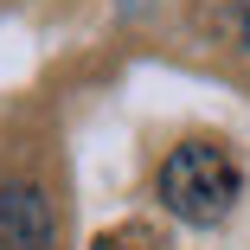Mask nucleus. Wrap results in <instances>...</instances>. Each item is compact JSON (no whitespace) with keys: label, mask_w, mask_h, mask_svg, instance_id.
Masks as SVG:
<instances>
[{"label":"nucleus","mask_w":250,"mask_h":250,"mask_svg":"<svg viewBox=\"0 0 250 250\" xmlns=\"http://www.w3.org/2000/svg\"><path fill=\"white\" fill-rule=\"evenodd\" d=\"M244 39H250V20H244Z\"/></svg>","instance_id":"7ed1b4c3"},{"label":"nucleus","mask_w":250,"mask_h":250,"mask_svg":"<svg viewBox=\"0 0 250 250\" xmlns=\"http://www.w3.org/2000/svg\"><path fill=\"white\" fill-rule=\"evenodd\" d=\"M237 192H244L237 161L218 141H180L161 161V206L173 218H186V225H225Z\"/></svg>","instance_id":"f257e3e1"},{"label":"nucleus","mask_w":250,"mask_h":250,"mask_svg":"<svg viewBox=\"0 0 250 250\" xmlns=\"http://www.w3.org/2000/svg\"><path fill=\"white\" fill-rule=\"evenodd\" d=\"M52 244V206L26 180L0 186V250H45Z\"/></svg>","instance_id":"f03ea898"}]
</instances>
